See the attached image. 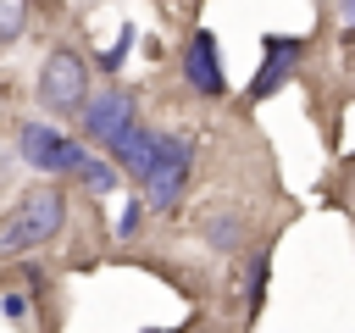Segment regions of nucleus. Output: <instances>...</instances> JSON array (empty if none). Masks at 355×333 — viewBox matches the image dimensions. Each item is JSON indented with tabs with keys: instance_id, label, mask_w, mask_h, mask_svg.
<instances>
[{
	"instance_id": "1",
	"label": "nucleus",
	"mask_w": 355,
	"mask_h": 333,
	"mask_svg": "<svg viewBox=\"0 0 355 333\" xmlns=\"http://www.w3.org/2000/svg\"><path fill=\"white\" fill-rule=\"evenodd\" d=\"M67 222V194L61 189H33L11 205V216L0 222V261L22 255V250H39L44 239H55Z\"/></svg>"
},
{
	"instance_id": "2",
	"label": "nucleus",
	"mask_w": 355,
	"mask_h": 333,
	"mask_svg": "<svg viewBox=\"0 0 355 333\" xmlns=\"http://www.w3.org/2000/svg\"><path fill=\"white\" fill-rule=\"evenodd\" d=\"M83 100H89V61L67 44L50 50L39 67V105L55 117H72V111H83Z\"/></svg>"
},
{
	"instance_id": "3",
	"label": "nucleus",
	"mask_w": 355,
	"mask_h": 333,
	"mask_svg": "<svg viewBox=\"0 0 355 333\" xmlns=\"http://www.w3.org/2000/svg\"><path fill=\"white\" fill-rule=\"evenodd\" d=\"M189 166H194V144L178 139V133H161L155 161H150V172H144V200H150L155 211H172V205L183 200V189H189Z\"/></svg>"
},
{
	"instance_id": "4",
	"label": "nucleus",
	"mask_w": 355,
	"mask_h": 333,
	"mask_svg": "<svg viewBox=\"0 0 355 333\" xmlns=\"http://www.w3.org/2000/svg\"><path fill=\"white\" fill-rule=\"evenodd\" d=\"M17 150H22V161L28 166H39V172H78L89 155H83V144L78 139H67L61 128H50V122H22V133H17Z\"/></svg>"
},
{
	"instance_id": "5",
	"label": "nucleus",
	"mask_w": 355,
	"mask_h": 333,
	"mask_svg": "<svg viewBox=\"0 0 355 333\" xmlns=\"http://www.w3.org/2000/svg\"><path fill=\"white\" fill-rule=\"evenodd\" d=\"M78 117H83V139H89V144H105V150H111V144L139 122V111H133V94H128V89H100V94H89Z\"/></svg>"
},
{
	"instance_id": "6",
	"label": "nucleus",
	"mask_w": 355,
	"mask_h": 333,
	"mask_svg": "<svg viewBox=\"0 0 355 333\" xmlns=\"http://www.w3.org/2000/svg\"><path fill=\"white\" fill-rule=\"evenodd\" d=\"M183 83H189L194 94H205V100H216V94L227 89L222 56H216V33H211V28H194V33H189V44H183Z\"/></svg>"
},
{
	"instance_id": "7",
	"label": "nucleus",
	"mask_w": 355,
	"mask_h": 333,
	"mask_svg": "<svg viewBox=\"0 0 355 333\" xmlns=\"http://www.w3.org/2000/svg\"><path fill=\"white\" fill-rule=\"evenodd\" d=\"M300 39H283V33H266L261 39V72H255V83H250V100H266V94H277L288 78H294V61H300Z\"/></svg>"
},
{
	"instance_id": "8",
	"label": "nucleus",
	"mask_w": 355,
	"mask_h": 333,
	"mask_svg": "<svg viewBox=\"0 0 355 333\" xmlns=\"http://www.w3.org/2000/svg\"><path fill=\"white\" fill-rule=\"evenodd\" d=\"M155 144H161V133L144 128V122H133V128L111 144V155H116V166H128V172L144 183V172H150V161H155Z\"/></svg>"
},
{
	"instance_id": "9",
	"label": "nucleus",
	"mask_w": 355,
	"mask_h": 333,
	"mask_svg": "<svg viewBox=\"0 0 355 333\" xmlns=\"http://www.w3.org/2000/svg\"><path fill=\"white\" fill-rule=\"evenodd\" d=\"M78 178L89 183V194H111V189H116V166H111V161H83Z\"/></svg>"
},
{
	"instance_id": "10",
	"label": "nucleus",
	"mask_w": 355,
	"mask_h": 333,
	"mask_svg": "<svg viewBox=\"0 0 355 333\" xmlns=\"http://www.w3.org/2000/svg\"><path fill=\"white\" fill-rule=\"evenodd\" d=\"M28 22V0H0V44H11Z\"/></svg>"
},
{
	"instance_id": "11",
	"label": "nucleus",
	"mask_w": 355,
	"mask_h": 333,
	"mask_svg": "<svg viewBox=\"0 0 355 333\" xmlns=\"http://www.w3.org/2000/svg\"><path fill=\"white\" fill-rule=\"evenodd\" d=\"M261 294H266V255L250 261V311H261Z\"/></svg>"
},
{
	"instance_id": "12",
	"label": "nucleus",
	"mask_w": 355,
	"mask_h": 333,
	"mask_svg": "<svg viewBox=\"0 0 355 333\" xmlns=\"http://www.w3.org/2000/svg\"><path fill=\"white\" fill-rule=\"evenodd\" d=\"M128 44H133V28H122V39L100 56V72H116V67H122V56H128Z\"/></svg>"
},
{
	"instance_id": "13",
	"label": "nucleus",
	"mask_w": 355,
	"mask_h": 333,
	"mask_svg": "<svg viewBox=\"0 0 355 333\" xmlns=\"http://www.w3.org/2000/svg\"><path fill=\"white\" fill-rule=\"evenodd\" d=\"M0 311H6V316H28V300H22V289L0 294Z\"/></svg>"
},
{
	"instance_id": "14",
	"label": "nucleus",
	"mask_w": 355,
	"mask_h": 333,
	"mask_svg": "<svg viewBox=\"0 0 355 333\" xmlns=\"http://www.w3.org/2000/svg\"><path fill=\"white\" fill-rule=\"evenodd\" d=\"M139 211H144V205H128V216H122V228H116V233H139Z\"/></svg>"
},
{
	"instance_id": "15",
	"label": "nucleus",
	"mask_w": 355,
	"mask_h": 333,
	"mask_svg": "<svg viewBox=\"0 0 355 333\" xmlns=\"http://www.w3.org/2000/svg\"><path fill=\"white\" fill-rule=\"evenodd\" d=\"M338 11H344V22H355V0H338Z\"/></svg>"
},
{
	"instance_id": "16",
	"label": "nucleus",
	"mask_w": 355,
	"mask_h": 333,
	"mask_svg": "<svg viewBox=\"0 0 355 333\" xmlns=\"http://www.w3.org/2000/svg\"><path fill=\"white\" fill-rule=\"evenodd\" d=\"M150 333H172V327H150Z\"/></svg>"
}]
</instances>
